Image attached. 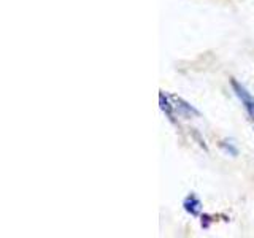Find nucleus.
<instances>
[{
    "instance_id": "20e7f679",
    "label": "nucleus",
    "mask_w": 254,
    "mask_h": 238,
    "mask_svg": "<svg viewBox=\"0 0 254 238\" xmlns=\"http://www.w3.org/2000/svg\"><path fill=\"white\" fill-rule=\"evenodd\" d=\"M159 105H161V110L164 111V113L169 116V119L173 122L175 121V116H173V111H175V107L173 103H170V97H167V95L164 92L159 94Z\"/></svg>"
},
{
    "instance_id": "7ed1b4c3",
    "label": "nucleus",
    "mask_w": 254,
    "mask_h": 238,
    "mask_svg": "<svg viewBox=\"0 0 254 238\" xmlns=\"http://www.w3.org/2000/svg\"><path fill=\"white\" fill-rule=\"evenodd\" d=\"M183 206H185L186 213H189L190 216H198L202 210V202H200V198H197L194 194H189L185 198V202H183Z\"/></svg>"
},
{
    "instance_id": "423d86ee",
    "label": "nucleus",
    "mask_w": 254,
    "mask_h": 238,
    "mask_svg": "<svg viewBox=\"0 0 254 238\" xmlns=\"http://www.w3.org/2000/svg\"><path fill=\"white\" fill-rule=\"evenodd\" d=\"M210 216H208V214H202V227L203 229H208L210 227Z\"/></svg>"
},
{
    "instance_id": "f03ea898",
    "label": "nucleus",
    "mask_w": 254,
    "mask_h": 238,
    "mask_svg": "<svg viewBox=\"0 0 254 238\" xmlns=\"http://www.w3.org/2000/svg\"><path fill=\"white\" fill-rule=\"evenodd\" d=\"M170 100L175 107V111H177L178 115L185 116V118H190V116H200V113L192 107L189 105L188 102H185L181 97H177V95H170Z\"/></svg>"
},
{
    "instance_id": "39448f33",
    "label": "nucleus",
    "mask_w": 254,
    "mask_h": 238,
    "mask_svg": "<svg viewBox=\"0 0 254 238\" xmlns=\"http://www.w3.org/2000/svg\"><path fill=\"white\" fill-rule=\"evenodd\" d=\"M219 146H221L222 149H224L229 156H234V157L238 156V148L234 145L232 141H221V143H219Z\"/></svg>"
},
{
    "instance_id": "f257e3e1",
    "label": "nucleus",
    "mask_w": 254,
    "mask_h": 238,
    "mask_svg": "<svg viewBox=\"0 0 254 238\" xmlns=\"http://www.w3.org/2000/svg\"><path fill=\"white\" fill-rule=\"evenodd\" d=\"M230 86H232V89L235 92V95L238 99H240V102L243 103L245 110L248 111V115L254 119V97L248 92V89H246L245 86H242L240 83L237 81V79H230Z\"/></svg>"
}]
</instances>
